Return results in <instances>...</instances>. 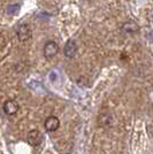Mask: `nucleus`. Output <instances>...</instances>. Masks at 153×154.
Returning a JSON list of instances; mask_svg holds the SVG:
<instances>
[{"mask_svg":"<svg viewBox=\"0 0 153 154\" xmlns=\"http://www.w3.org/2000/svg\"><path fill=\"white\" fill-rule=\"evenodd\" d=\"M59 52V45L55 42H48L44 46V57L46 59L54 58Z\"/></svg>","mask_w":153,"mask_h":154,"instance_id":"1","label":"nucleus"},{"mask_svg":"<svg viewBox=\"0 0 153 154\" xmlns=\"http://www.w3.org/2000/svg\"><path fill=\"white\" fill-rule=\"evenodd\" d=\"M2 108H4V112L6 113L7 115H14L19 110V105L13 99H8V100L5 101Z\"/></svg>","mask_w":153,"mask_h":154,"instance_id":"2","label":"nucleus"},{"mask_svg":"<svg viewBox=\"0 0 153 154\" xmlns=\"http://www.w3.org/2000/svg\"><path fill=\"white\" fill-rule=\"evenodd\" d=\"M44 125H45L46 131L53 132V131L58 130L59 125H60V121H59V119H58L57 116H50V117L46 119Z\"/></svg>","mask_w":153,"mask_h":154,"instance_id":"3","label":"nucleus"},{"mask_svg":"<svg viewBox=\"0 0 153 154\" xmlns=\"http://www.w3.org/2000/svg\"><path fill=\"white\" fill-rule=\"evenodd\" d=\"M77 52V44L75 40L69 39L64 45V55L67 58H74Z\"/></svg>","mask_w":153,"mask_h":154,"instance_id":"4","label":"nucleus"},{"mask_svg":"<svg viewBox=\"0 0 153 154\" xmlns=\"http://www.w3.org/2000/svg\"><path fill=\"white\" fill-rule=\"evenodd\" d=\"M28 143L31 145V146H37L40 144L42 141V135L38 130H30L28 132Z\"/></svg>","mask_w":153,"mask_h":154,"instance_id":"5","label":"nucleus"},{"mask_svg":"<svg viewBox=\"0 0 153 154\" xmlns=\"http://www.w3.org/2000/svg\"><path fill=\"white\" fill-rule=\"evenodd\" d=\"M17 37L21 42H26V40L31 38V31H30L29 26L21 24L19 26V30H17Z\"/></svg>","mask_w":153,"mask_h":154,"instance_id":"6","label":"nucleus"},{"mask_svg":"<svg viewBox=\"0 0 153 154\" xmlns=\"http://www.w3.org/2000/svg\"><path fill=\"white\" fill-rule=\"evenodd\" d=\"M138 26L135 23L134 21H129V22H126L123 26H122V30L127 33H135V32L138 31Z\"/></svg>","mask_w":153,"mask_h":154,"instance_id":"7","label":"nucleus"},{"mask_svg":"<svg viewBox=\"0 0 153 154\" xmlns=\"http://www.w3.org/2000/svg\"><path fill=\"white\" fill-rule=\"evenodd\" d=\"M20 9V6L17 4H14V5H9L8 7V13L9 14H15Z\"/></svg>","mask_w":153,"mask_h":154,"instance_id":"8","label":"nucleus"},{"mask_svg":"<svg viewBox=\"0 0 153 154\" xmlns=\"http://www.w3.org/2000/svg\"><path fill=\"white\" fill-rule=\"evenodd\" d=\"M148 38H150L153 42V30L151 32H150V35H148Z\"/></svg>","mask_w":153,"mask_h":154,"instance_id":"9","label":"nucleus"}]
</instances>
